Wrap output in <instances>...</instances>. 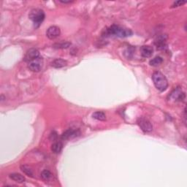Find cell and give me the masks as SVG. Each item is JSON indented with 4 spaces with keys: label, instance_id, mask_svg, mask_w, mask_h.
<instances>
[{
    "label": "cell",
    "instance_id": "obj_13",
    "mask_svg": "<svg viewBox=\"0 0 187 187\" xmlns=\"http://www.w3.org/2000/svg\"><path fill=\"white\" fill-rule=\"evenodd\" d=\"M9 177L10 179H12V180H14V181L18 183H23L25 181V178L24 177V176L21 175L19 173H16V172L10 174Z\"/></svg>",
    "mask_w": 187,
    "mask_h": 187
},
{
    "label": "cell",
    "instance_id": "obj_19",
    "mask_svg": "<svg viewBox=\"0 0 187 187\" xmlns=\"http://www.w3.org/2000/svg\"><path fill=\"white\" fill-rule=\"evenodd\" d=\"M71 45V43L69 42H62L59 43H56L53 45V48H67Z\"/></svg>",
    "mask_w": 187,
    "mask_h": 187
},
{
    "label": "cell",
    "instance_id": "obj_8",
    "mask_svg": "<svg viewBox=\"0 0 187 187\" xmlns=\"http://www.w3.org/2000/svg\"><path fill=\"white\" fill-rule=\"evenodd\" d=\"M39 57V52L36 48H31L28 50L24 57V61L26 62H30Z\"/></svg>",
    "mask_w": 187,
    "mask_h": 187
},
{
    "label": "cell",
    "instance_id": "obj_12",
    "mask_svg": "<svg viewBox=\"0 0 187 187\" xmlns=\"http://www.w3.org/2000/svg\"><path fill=\"white\" fill-rule=\"evenodd\" d=\"M66 65V62L62 59H57L51 62V66L54 68H62Z\"/></svg>",
    "mask_w": 187,
    "mask_h": 187
},
{
    "label": "cell",
    "instance_id": "obj_9",
    "mask_svg": "<svg viewBox=\"0 0 187 187\" xmlns=\"http://www.w3.org/2000/svg\"><path fill=\"white\" fill-rule=\"evenodd\" d=\"M61 34V31L60 29L57 26H52L47 30L46 32V35L49 39H53L57 38Z\"/></svg>",
    "mask_w": 187,
    "mask_h": 187
},
{
    "label": "cell",
    "instance_id": "obj_16",
    "mask_svg": "<svg viewBox=\"0 0 187 187\" xmlns=\"http://www.w3.org/2000/svg\"><path fill=\"white\" fill-rule=\"evenodd\" d=\"M163 62V59L161 57H156L155 58H153V59H151L150 62H149V64H150L151 66H157L161 64Z\"/></svg>",
    "mask_w": 187,
    "mask_h": 187
},
{
    "label": "cell",
    "instance_id": "obj_3",
    "mask_svg": "<svg viewBox=\"0 0 187 187\" xmlns=\"http://www.w3.org/2000/svg\"><path fill=\"white\" fill-rule=\"evenodd\" d=\"M29 17L32 20L34 27L38 28L42 24L43 21H44L45 15L43 10L39 9V8H35V9L31 10L30 14H29Z\"/></svg>",
    "mask_w": 187,
    "mask_h": 187
},
{
    "label": "cell",
    "instance_id": "obj_5",
    "mask_svg": "<svg viewBox=\"0 0 187 187\" xmlns=\"http://www.w3.org/2000/svg\"><path fill=\"white\" fill-rule=\"evenodd\" d=\"M80 135V132L78 130H75V129H69L66 130L65 132L62 133L61 139L63 140H69V139H72L76 138Z\"/></svg>",
    "mask_w": 187,
    "mask_h": 187
},
{
    "label": "cell",
    "instance_id": "obj_15",
    "mask_svg": "<svg viewBox=\"0 0 187 187\" xmlns=\"http://www.w3.org/2000/svg\"><path fill=\"white\" fill-rule=\"evenodd\" d=\"M93 118L97 120H99V121H105L106 115L105 114V113H103V112L97 111L93 113Z\"/></svg>",
    "mask_w": 187,
    "mask_h": 187
},
{
    "label": "cell",
    "instance_id": "obj_21",
    "mask_svg": "<svg viewBox=\"0 0 187 187\" xmlns=\"http://www.w3.org/2000/svg\"><path fill=\"white\" fill-rule=\"evenodd\" d=\"M51 137H52L51 140H56V138H57V132H53V134H51Z\"/></svg>",
    "mask_w": 187,
    "mask_h": 187
},
{
    "label": "cell",
    "instance_id": "obj_20",
    "mask_svg": "<svg viewBox=\"0 0 187 187\" xmlns=\"http://www.w3.org/2000/svg\"><path fill=\"white\" fill-rule=\"evenodd\" d=\"M186 1H176L172 4V7H179V6H182L184 4H186Z\"/></svg>",
    "mask_w": 187,
    "mask_h": 187
},
{
    "label": "cell",
    "instance_id": "obj_2",
    "mask_svg": "<svg viewBox=\"0 0 187 187\" xmlns=\"http://www.w3.org/2000/svg\"><path fill=\"white\" fill-rule=\"evenodd\" d=\"M152 80L156 88L159 91H165L168 87V81L166 77L160 72H153Z\"/></svg>",
    "mask_w": 187,
    "mask_h": 187
},
{
    "label": "cell",
    "instance_id": "obj_11",
    "mask_svg": "<svg viewBox=\"0 0 187 187\" xmlns=\"http://www.w3.org/2000/svg\"><path fill=\"white\" fill-rule=\"evenodd\" d=\"M166 37L165 35H161L158 37L157 39H156L155 41V45L157 46V49L161 50L165 48L166 45Z\"/></svg>",
    "mask_w": 187,
    "mask_h": 187
},
{
    "label": "cell",
    "instance_id": "obj_6",
    "mask_svg": "<svg viewBox=\"0 0 187 187\" xmlns=\"http://www.w3.org/2000/svg\"><path fill=\"white\" fill-rule=\"evenodd\" d=\"M138 125L141 130L145 132H150L153 130V126L147 118H140L138 121Z\"/></svg>",
    "mask_w": 187,
    "mask_h": 187
},
{
    "label": "cell",
    "instance_id": "obj_7",
    "mask_svg": "<svg viewBox=\"0 0 187 187\" xmlns=\"http://www.w3.org/2000/svg\"><path fill=\"white\" fill-rule=\"evenodd\" d=\"M185 98V94L183 92L181 89L178 87L175 90L172 91V93L170 95V99H173L174 101H182Z\"/></svg>",
    "mask_w": 187,
    "mask_h": 187
},
{
    "label": "cell",
    "instance_id": "obj_17",
    "mask_svg": "<svg viewBox=\"0 0 187 187\" xmlns=\"http://www.w3.org/2000/svg\"><path fill=\"white\" fill-rule=\"evenodd\" d=\"M21 170L22 171L24 172L25 174H26V175H27L28 176H30V177H33L32 170L31 169L29 166L23 165L21 166Z\"/></svg>",
    "mask_w": 187,
    "mask_h": 187
},
{
    "label": "cell",
    "instance_id": "obj_4",
    "mask_svg": "<svg viewBox=\"0 0 187 187\" xmlns=\"http://www.w3.org/2000/svg\"><path fill=\"white\" fill-rule=\"evenodd\" d=\"M43 66V59L42 57H38L28 63V67L31 71L37 72H39Z\"/></svg>",
    "mask_w": 187,
    "mask_h": 187
},
{
    "label": "cell",
    "instance_id": "obj_1",
    "mask_svg": "<svg viewBox=\"0 0 187 187\" xmlns=\"http://www.w3.org/2000/svg\"><path fill=\"white\" fill-rule=\"evenodd\" d=\"M132 34V31L130 29L114 24L110 26L109 28L106 29L103 35L105 37H130Z\"/></svg>",
    "mask_w": 187,
    "mask_h": 187
},
{
    "label": "cell",
    "instance_id": "obj_14",
    "mask_svg": "<svg viewBox=\"0 0 187 187\" xmlns=\"http://www.w3.org/2000/svg\"><path fill=\"white\" fill-rule=\"evenodd\" d=\"M63 148V144L61 142H55L51 145V151L54 153H59Z\"/></svg>",
    "mask_w": 187,
    "mask_h": 187
},
{
    "label": "cell",
    "instance_id": "obj_18",
    "mask_svg": "<svg viewBox=\"0 0 187 187\" xmlns=\"http://www.w3.org/2000/svg\"><path fill=\"white\" fill-rule=\"evenodd\" d=\"M41 178H43L44 180H49L51 179L52 178V173L49 170H45L41 172Z\"/></svg>",
    "mask_w": 187,
    "mask_h": 187
},
{
    "label": "cell",
    "instance_id": "obj_22",
    "mask_svg": "<svg viewBox=\"0 0 187 187\" xmlns=\"http://www.w3.org/2000/svg\"><path fill=\"white\" fill-rule=\"evenodd\" d=\"M60 2L63 3V4H67V3H72L73 2L72 1H68V2H66V1H60Z\"/></svg>",
    "mask_w": 187,
    "mask_h": 187
},
{
    "label": "cell",
    "instance_id": "obj_10",
    "mask_svg": "<svg viewBox=\"0 0 187 187\" xmlns=\"http://www.w3.org/2000/svg\"><path fill=\"white\" fill-rule=\"evenodd\" d=\"M153 53V48L150 45H143L140 48V54L144 58H149Z\"/></svg>",
    "mask_w": 187,
    "mask_h": 187
}]
</instances>
